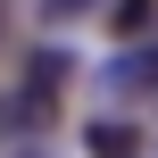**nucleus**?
<instances>
[{
  "instance_id": "2",
  "label": "nucleus",
  "mask_w": 158,
  "mask_h": 158,
  "mask_svg": "<svg viewBox=\"0 0 158 158\" xmlns=\"http://www.w3.org/2000/svg\"><path fill=\"white\" fill-rule=\"evenodd\" d=\"M100 92H108V100H142V92H158V42L117 50V58L100 67Z\"/></svg>"
},
{
  "instance_id": "1",
  "label": "nucleus",
  "mask_w": 158,
  "mask_h": 158,
  "mask_svg": "<svg viewBox=\"0 0 158 158\" xmlns=\"http://www.w3.org/2000/svg\"><path fill=\"white\" fill-rule=\"evenodd\" d=\"M50 125H58V92H42V83H17V92H0V150L50 142Z\"/></svg>"
},
{
  "instance_id": "4",
  "label": "nucleus",
  "mask_w": 158,
  "mask_h": 158,
  "mask_svg": "<svg viewBox=\"0 0 158 158\" xmlns=\"http://www.w3.org/2000/svg\"><path fill=\"white\" fill-rule=\"evenodd\" d=\"M108 17H117V33L133 42V33H150V25H158V0H117Z\"/></svg>"
},
{
  "instance_id": "5",
  "label": "nucleus",
  "mask_w": 158,
  "mask_h": 158,
  "mask_svg": "<svg viewBox=\"0 0 158 158\" xmlns=\"http://www.w3.org/2000/svg\"><path fill=\"white\" fill-rule=\"evenodd\" d=\"M75 8H92V0H42V17H50V25H67Z\"/></svg>"
},
{
  "instance_id": "3",
  "label": "nucleus",
  "mask_w": 158,
  "mask_h": 158,
  "mask_svg": "<svg viewBox=\"0 0 158 158\" xmlns=\"http://www.w3.org/2000/svg\"><path fill=\"white\" fill-rule=\"evenodd\" d=\"M83 142H92V158H133V142H142V133H133V125H117V117H108V125H92V133H83Z\"/></svg>"
}]
</instances>
